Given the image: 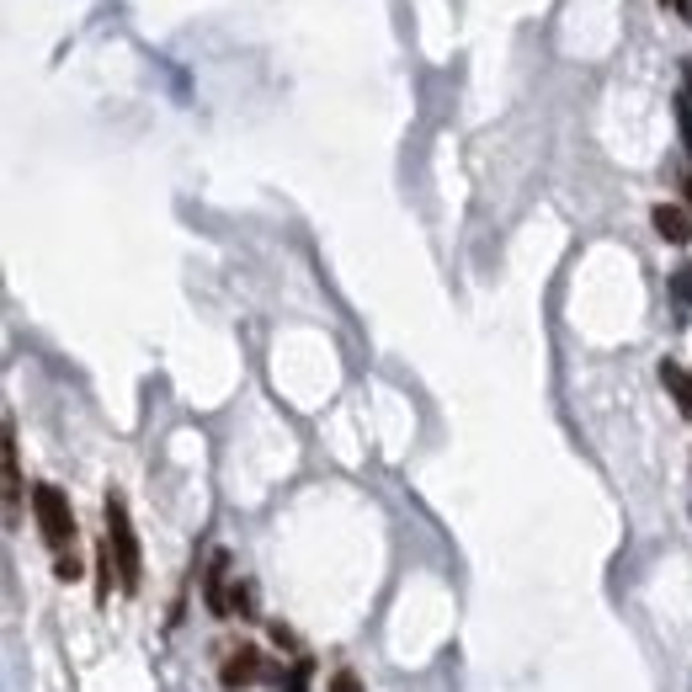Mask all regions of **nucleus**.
I'll list each match as a JSON object with an SVG mask.
<instances>
[{"instance_id":"nucleus-1","label":"nucleus","mask_w":692,"mask_h":692,"mask_svg":"<svg viewBox=\"0 0 692 692\" xmlns=\"http://www.w3.org/2000/svg\"><path fill=\"white\" fill-rule=\"evenodd\" d=\"M101 517H107V549H113V565H118V586L123 592H139V575H144L139 533H134V517H128L123 496H107Z\"/></svg>"},{"instance_id":"nucleus-2","label":"nucleus","mask_w":692,"mask_h":692,"mask_svg":"<svg viewBox=\"0 0 692 692\" xmlns=\"http://www.w3.org/2000/svg\"><path fill=\"white\" fill-rule=\"evenodd\" d=\"M32 517H38V533H43L48 549L75 554V511L59 485H32Z\"/></svg>"},{"instance_id":"nucleus-3","label":"nucleus","mask_w":692,"mask_h":692,"mask_svg":"<svg viewBox=\"0 0 692 692\" xmlns=\"http://www.w3.org/2000/svg\"><path fill=\"white\" fill-rule=\"evenodd\" d=\"M256 682H283V676L266 671V655L256 645H235L230 655H224V688L245 692V688H256Z\"/></svg>"},{"instance_id":"nucleus-4","label":"nucleus","mask_w":692,"mask_h":692,"mask_svg":"<svg viewBox=\"0 0 692 692\" xmlns=\"http://www.w3.org/2000/svg\"><path fill=\"white\" fill-rule=\"evenodd\" d=\"M22 454H17V427L6 421V523L17 527V517H22Z\"/></svg>"},{"instance_id":"nucleus-5","label":"nucleus","mask_w":692,"mask_h":692,"mask_svg":"<svg viewBox=\"0 0 692 692\" xmlns=\"http://www.w3.org/2000/svg\"><path fill=\"white\" fill-rule=\"evenodd\" d=\"M230 559L224 554H214V565H208V575H203V602H208V613H218V618H230L235 607H230Z\"/></svg>"},{"instance_id":"nucleus-6","label":"nucleus","mask_w":692,"mask_h":692,"mask_svg":"<svg viewBox=\"0 0 692 692\" xmlns=\"http://www.w3.org/2000/svg\"><path fill=\"white\" fill-rule=\"evenodd\" d=\"M650 224H655V235L666 240V245H688L692 240V214L676 208V203H655V208H650Z\"/></svg>"},{"instance_id":"nucleus-7","label":"nucleus","mask_w":692,"mask_h":692,"mask_svg":"<svg viewBox=\"0 0 692 692\" xmlns=\"http://www.w3.org/2000/svg\"><path fill=\"white\" fill-rule=\"evenodd\" d=\"M661 383L671 389V400L682 406V416H692V373H682V362H661Z\"/></svg>"},{"instance_id":"nucleus-8","label":"nucleus","mask_w":692,"mask_h":692,"mask_svg":"<svg viewBox=\"0 0 692 692\" xmlns=\"http://www.w3.org/2000/svg\"><path fill=\"white\" fill-rule=\"evenodd\" d=\"M676 118H682V144H688V155H692V75H688V86H682V101H676Z\"/></svg>"},{"instance_id":"nucleus-9","label":"nucleus","mask_w":692,"mask_h":692,"mask_svg":"<svg viewBox=\"0 0 692 692\" xmlns=\"http://www.w3.org/2000/svg\"><path fill=\"white\" fill-rule=\"evenodd\" d=\"M230 607H235L240 618H251V613H256V592H251L245 581H235V597H230Z\"/></svg>"},{"instance_id":"nucleus-10","label":"nucleus","mask_w":692,"mask_h":692,"mask_svg":"<svg viewBox=\"0 0 692 692\" xmlns=\"http://www.w3.org/2000/svg\"><path fill=\"white\" fill-rule=\"evenodd\" d=\"M310 676H314L310 661H293L287 666V692H310Z\"/></svg>"},{"instance_id":"nucleus-11","label":"nucleus","mask_w":692,"mask_h":692,"mask_svg":"<svg viewBox=\"0 0 692 692\" xmlns=\"http://www.w3.org/2000/svg\"><path fill=\"white\" fill-rule=\"evenodd\" d=\"M671 293L692 310V266H676V272H671Z\"/></svg>"},{"instance_id":"nucleus-12","label":"nucleus","mask_w":692,"mask_h":692,"mask_svg":"<svg viewBox=\"0 0 692 692\" xmlns=\"http://www.w3.org/2000/svg\"><path fill=\"white\" fill-rule=\"evenodd\" d=\"M331 692H362L358 671H335V676H331Z\"/></svg>"},{"instance_id":"nucleus-13","label":"nucleus","mask_w":692,"mask_h":692,"mask_svg":"<svg viewBox=\"0 0 692 692\" xmlns=\"http://www.w3.org/2000/svg\"><path fill=\"white\" fill-rule=\"evenodd\" d=\"M682 197H688V214H692V176H688V182H682Z\"/></svg>"}]
</instances>
